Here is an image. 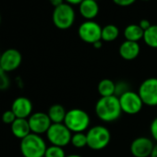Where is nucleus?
Listing matches in <instances>:
<instances>
[{
    "mask_svg": "<svg viewBox=\"0 0 157 157\" xmlns=\"http://www.w3.org/2000/svg\"><path fill=\"white\" fill-rule=\"evenodd\" d=\"M97 90L101 97H107V96H112L115 95L116 92V83L109 80V78H104L102 80L98 86Z\"/></svg>",
    "mask_w": 157,
    "mask_h": 157,
    "instance_id": "obj_19",
    "label": "nucleus"
},
{
    "mask_svg": "<svg viewBox=\"0 0 157 157\" xmlns=\"http://www.w3.org/2000/svg\"><path fill=\"white\" fill-rule=\"evenodd\" d=\"M95 114L104 122H113L122 114L119 98L116 95L101 97L95 105Z\"/></svg>",
    "mask_w": 157,
    "mask_h": 157,
    "instance_id": "obj_1",
    "label": "nucleus"
},
{
    "mask_svg": "<svg viewBox=\"0 0 157 157\" xmlns=\"http://www.w3.org/2000/svg\"><path fill=\"white\" fill-rule=\"evenodd\" d=\"M78 34L83 42L94 44L102 40V27L94 21H86L78 27Z\"/></svg>",
    "mask_w": 157,
    "mask_h": 157,
    "instance_id": "obj_8",
    "label": "nucleus"
},
{
    "mask_svg": "<svg viewBox=\"0 0 157 157\" xmlns=\"http://www.w3.org/2000/svg\"><path fill=\"white\" fill-rule=\"evenodd\" d=\"M150 157H157V143L154 145V148H153V150H152L151 154Z\"/></svg>",
    "mask_w": 157,
    "mask_h": 157,
    "instance_id": "obj_32",
    "label": "nucleus"
},
{
    "mask_svg": "<svg viewBox=\"0 0 157 157\" xmlns=\"http://www.w3.org/2000/svg\"><path fill=\"white\" fill-rule=\"evenodd\" d=\"M75 11L71 5L64 3L55 8L52 15L55 26L59 30L69 29L75 21Z\"/></svg>",
    "mask_w": 157,
    "mask_h": 157,
    "instance_id": "obj_5",
    "label": "nucleus"
},
{
    "mask_svg": "<svg viewBox=\"0 0 157 157\" xmlns=\"http://www.w3.org/2000/svg\"><path fill=\"white\" fill-rule=\"evenodd\" d=\"M69 5H80L83 0H64Z\"/></svg>",
    "mask_w": 157,
    "mask_h": 157,
    "instance_id": "obj_31",
    "label": "nucleus"
},
{
    "mask_svg": "<svg viewBox=\"0 0 157 157\" xmlns=\"http://www.w3.org/2000/svg\"><path fill=\"white\" fill-rule=\"evenodd\" d=\"M128 91H129V86L126 82H118L117 83H116V92H115L116 96L120 97Z\"/></svg>",
    "mask_w": 157,
    "mask_h": 157,
    "instance_id": "obj_24",
    "label": "nucleus"
},
{
    "mask_svg": "<svg viewBox=\"0 0 157 157\" xmlns=\"http://www.w3.org/2000/svg\"><path fill=\"white\" fill-rule=\"evenodd\" d=\"M28 121L32 133L37 135L46 133L52 125V122L47 113H44V112L33 113L28 118Z\"/></svg>",
    "mask_w": 157,
    "mask_h": 157,
    "instance_id": "obj_11",
    "label": "nucleus"
},
{
    "mask_svg": "<svg viewBox=\"0 0 157 157\" xmlns=\"http://www.w3.org/2000/svg\"><path fill=\"white\" fill-rule=\"evenodd\" d=\"M141 1H150V0H141Z\"/></svg>",
    "mask_w": 157,
    "mask_h": 157,
    "instance_id": "obj_35",
    "label": "nucleus"
},
{
    "mask_svg": "<svg viewBox=\"0 0 157 157\" xmlns=\"http://www.w3.org/2000/svg\"><path fill=\"white\" fill-rule=\"evenodd\" d=\"M66 152L62 147L51 145L47 147L44 157H66Z\"/></svg>",
    "mask_w": 157,
    "mask_h": 157,
    "instance_id": "obj_23",
    "label": "nucleus"
},
{
    "mask_svg": "<svg viewBox=\"0 0 157 157\" xmlns=\"http://www.w3.org/2000/svg\"><path fill=\"white\" fill-rule=\"evenodd\" d=\"M144 43L151 48H157V25H151L143 34Z\"/></svg>",
    "mask_w": 157,
    "mask_h": 157,
    "instance_id": "obj_21",
    "label": "nucleus"
},
{
    "mask_svg": "<svg viewBox=\"0 0 157 157\" xmlns=\"http://www.w3.org/2000/svg\"><path fill=\"white\" fill-rule=\"evenodd\" d=\"M139 26L145 32L146 30H148V29L151 26V22H150L148 20L143 19V20H141V21L139 22Z\"/></svg>",
    "mask_w": 157,
    "mask_h": 157,
    "instance_id": "obj_29",
    "label": "nucleus"
},
{
    "mask_svg": "<svg viewBox=\"0 0 157 157\" xmlns=\"http://www.w3.org/2000/svg\"><path fill=\"white\" fill-rule=\"evenodd\" d=\"M49 2L54 8H56V7L64 4V0H49Z\"/></svg>",
    "mask_w": 157,
    "mask_h": 157,
    "instance_id": "obj_30",
    "label": "nucleus"
},
{
    "mask_svg": "<svg viewBox=\"0 0 157 157\" xmlns=\"http://www.w3.org/2000/svg\"><path fill=\"white\" fill-rule=\"evenodd\" d=\"M10 86V78L6 72L0 68V91L7 90Z\"/></svg>",
    "mask_w": 157,
    "mask_h": 157,
    "instance_id": "obj_25",
    "label": "nucleus"
},
{
    "mask_svg": "<svg viewBox=\"0 0 157 157\" xmlns=\"http://www.w3.org/2000/svg\"><path fill=\"white\" fill-rule=\"evenodd\" d=\"M94 1H97V0H94Z\"/></svg>",
    "mask_w": 157,
    "mask_h": 157,
    "instance_id": "obj_37",
    "label": "nucleus"
},
{
    "mask_svg": "<svg viewBox=\"0 0 157 157\" xmlns=\"http://www.w3.org/2000/svg\"><path fill=\"white\" fill-rule=\"evenodd\" d=\"M66 157H82V156L78 155V154H69V155H67Z\"/></svg>",
    "mask_w": 157,
    "mask_h": 157,
    "instance_id": "obj_34",
    "label": "nucleus"
},
{
    "mask_svg": "<svg viewBox=\"0 0 157 157\" xmlns=\"http://www.w3.org/2000/svg\"><path fill=\"white\" fill-rule=\"evenodd\" d=\"M153 141L147 137H139L130 144V152L134 157H150L154 148Z\"/></svg>",
    "mask_w": 157,
    "mask_h": 157,
    "instance_id": "obj_12",
    "label": "nucleus"
},
{
    "mask_svg": "<svg viewBox=\"0 0 157 157\" xmlns=\"http://www.w3.org/2000/svg\"><path fill=\"white\" fill-rule=\"evenodd\" d=\"M47 115L52 123H64L67 111L62 105L56 104L49 107Z\"/></svg>",
    "mask_w": 157,
    "mask_h": 157,
    "instance_id": "obj_17",
    "label": "nucleus"
},
{
    "mask_svg": "<svg viewBox=\"0 0 157 157\" xmlns=\"http://www.w3.org/2000/svg\"><path fill=\"white\" fill-rule=\"evenodd\" d=\"M144 31L139 26V24H129L124 30V37L127 41L139 42L143 39Z\"/></svg>",
    "mask_w": 157,
    "mask_h": 157,
    "instance_id": "obj_18",
    "label": "nucleus"
},
{
    "mask_svg": "<svg viewBox=\"0 0 157 157\" xmlns=\"http://www.w3.org/2000/svg\"><path fill=\"white\" fill-rule=\"evenodd\" d=\"M138 94L143 103L148 106H157V78H149L141 82Z\"/></svg>",
    "mask_w": 157,
    "mask_h": 157,
    "instance_id": "obj_7",
    "label": "nucleus"
},
{
    "mask_svg": "<svg viewBox=\"0 0 157 157\" xmlns=\"http://www.w3.org/2000/svg\"><path fill=\"white\" fill-rule=\"evenodd\" d=\"M11 131L12 134L18 139H24L28 135L32 133L29 121L27 118H17L11 124Z\"/></svg>",
    "mask_w": 157,
    "mask_h": 157,
    "instance_id": "obj_16",
    "label": "nucleus"
},
{
    "mask_svg": "<svg viewBox=\"0 0 157 157\" xmlns=\"http://www.w3.org/2000/svg\"><path fill=\"white\" fill-rule=\"evenodd\" d=\"M87 135V146L94 151H101L105 149L110 142L111 134L107 128L102 125L92 127Z\"/></svg>",
    "mask_w": 157,
    "mask_h": 157,
    "instance_id": "obj_4",
    "label": "nucleus"
},
{
    "mask_svg": "<svg viewBox=\"0 0 157 157\" xmlns=\"http://www.w3.org/2000/svg\"><path fill=\"white\" fill-rule=\"evenodd\" d=\"M45 134L51 145L62 148L70 143L72 137V132L64 123H52Z\"/></svg>",
    "mask_w": 157,
    "mask_h": 157,
    "instance_id": "obj_6",
    "label": "nucleus"
},
{
    "mask_svg": "<svg viewBox=\"0 0 157 157\" xmlns=\"http://www.w3.org/2000/svg\"><path fill=\"white\" fill-rule=\"evenodd\" d=\"M119 98V103L121 106L122 113L128 115H136L143 107V103L138 93L133 91H128L124 94H122Z\"/></svg>",
    "mask_w": 157,
    "mask_h": 157,
    "instance_id": "obj_9",
    "label": "nucleus"
},
{
    "mask_svg": "<svg viewBox=\"0 0 157 157\" xmlns=\"http://www.w3.org/2000/svg\"><path fill=\"white\" fill-rule=\"evenodd\" d=\"M11 110L17 117V118H29L33 114V104L31 100L24 96L16 98L12 105Z\"/></svg>",
    "mask_w": 157,
    "mask_h": 157,
    "instance_id": "obj_13",
    "label": "nucleus"
},
{
    "mask_svg": "<svg viewBox=\"0 0 157 157\" xmlns=\"http://www.w3.org/2000/svg\"><path fill=\"white\" fill-rule=\"evenodd\" d=\"M17 119V117L15 116V114L12 112V110H7L6 112L3 113L2 115V121L6 124H10L11 125L15 120Z\"/></svg>",
    "mask_w": 157,
    "mask_h": 157,
    "instance_id": "obj_26",
    "label": "nucleus"
},
{
    "mask_svg": "<svg viewBox=\"0 0 157 157\" xmlns=\"http://www.w3.org/2000/svg\"><path fill=\"white\" fill-rule=\"evenodd\" d=\"M119 55L125 60H134L140 54V47L137 42L125 41L119 46Z\"/></svg>",
    "mask_w": 157,
    "mask_h": 157,
    "instance_id": "obj_14",
    "label": "nucleus"
},
{
    "mask_svg": "<svg viewBox=\"0 0 157 157\" xmlns=\"http://www.w3.org/2000/svg\"><path fill=\"white\" fill-rule=\"evenodd\" d=\"M136 0H113V2L119 7H128L135 3Z\"/></svg>",
    "mask_w": 157,
    "mask_h": 157,
    "instance_id": "obj_28",
    "label": "nucleus"
},
{
    "mask_svg": "<svg viewBox=\"0 0 157 157\" xmlns=\"http://www.w3.org/2000/svg\"><path fill=\"white\" fill-rule=\"evenodd\" d=\"M150 132H151L152 139L157 142V117H155L151 121V127H150Z\"/></svg>",
    "mask_w": 157,
    "mask_h": 157,
    "instance_id": "obj_27",
    "label": "nucleus"
},
{
    "mask_svg": "<svg viewBox=\"0 0 157 157\" xmlns=\"http://www.w3.org/2000/svg\"><path fill=\"white\" fill-rule=\"evenodd\" d=\"M93 45H94V48H96V49H100V48L102 47V45H103V44H102V40H101V41H98V42H96V43H94Z\"/></svg>",
    "mask_w": 157,
    "mask_h": 157,
    "instance_id": "obj_33",
    "label": "nucleus"
},
{
    "mask_svg": "<svg viewBox=\"0 0 157 157\" xmlns=\"http://www.w3.org/2000/svg\"><path fill=\"white\" fill-rule=\"evenodd\" d=\"M70 143L75 148H83L87 146V135L84 132L73 133Z\"/></svg>",
    "mask_w": 157,
    "mask_h": 157,
    "instance_id": "obj_22",
    "label": "nucleus"
},
{
    "mask_svg": "<svg viewBox=\"0 0 157 157\" xmlns=\"http://www.w3.org/2000/svg\"><path fill=\"white\" fill-rule=\"evenodd\" d=\"M80 14L87 21H92L99 13V5L94 0H83L78 5Z\"/></svg>",
    "mask_w": 157,
    "mask_h": 157,
    "instance_id": "obj_15",
    "label": "nucleus"
},
{
    "mask_svg": "<svg viewBox=\"0 0 157 157\" xmlns=\"http://www.w3.org/2000/svg\"><path fill=\"white\" fill-rule=\"evenodd\" d=\"M22 62L21 52L14 48H10L0 55V68L6 73L16 70Z\"/></svg>",
    "mask_w": 157,
    "mask_h": 157,
    "instance_id": "obj_10",
    "label": "nucleus"
},
{
    "mask_svg": "<svg viewBox=\"0 0 157 157\" xmlns=\"http://www.w3.org/2000/svg\"><path fill=\"white\" fill-rule=\"evenodd\" d=\"M119 35L118 28L114 24H108L102 28V41L113 42Z\"/></svg>",
    "mask_w": 157,
    "mask_h": 157,
    "instance_id": "obj_20",
    "label": "nucleus"
},
{
    "mask_svg": "<svg viewBox=\"0 0 157 157\" xmlns=\"http://www.w3.org/2000/svg\"><path fill=\"white\" fill-rule=\"evenodd\" d=\"M0 22H1V16H0Z\"/></svg>",
    "mask_w": 157,
    "mask_h": 157,
    "instance_id": "obj_36",
    "label": "nucleus"
},
{
    "mask_svg": "<svg viewBox=\"0 0 157 157\" xmlns=\"http://www.w3.org/2000/svg\"><path fill=\"white\" fill-rule=\"evenodd\" d=\"M91 118L87 112L80 108H73L67 112L64 124L73 133L84 132L90 126Z\"/></svg>",
    "mask_w": 157,
    "mask_h": 157,
    "instance_id": "obj_3",
    "label": "nucleus"
},
{
    "mask_svg": "<svg viewBox=\"0 0 157 157\" xmlns=\"http://www.w3.org/2000/svg\"><path fill=\"white\" fill-rule=\"evenodd\" d=\"M20 148L23 157H44L47 146L41 135L31 133L21 140Z\"/></svg>",
    "mask_w": 157,
    "mask_h": 157,
    "instance_id": "obj_2",
    "label": "nucleus"
}]
</instances>
